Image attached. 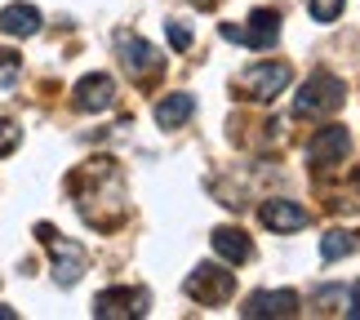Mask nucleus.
I'll list each match as a JSON object with an SVG mask.
<instances>
[{
	"instance_id": "11",
	"label": "nucleus",
	"mask_w": 360,
	"mask_h": 320,
	"mask_svg": "<svg viewBox=\"0 0 360 320\" xmlns=\"http://www.w3.org/2000/svg\"><path fill=\"white\" fill-rule=\"evenodd\" d=\"M298 302H302V298L294 294V289H258V294L245 298L240 316H245V320H262V316L289 320V316H298Z\"/></svg>"
},
{
	"instance_id": "4",
	"label": "nucleus",
	"mask_w": 360,
	"mask_h": 320,
	"mask_svg": "<svg viewBox=\"0 0 360 320\" xmlns=\"http://www.w3.org/2000/svg\"><path fill=\"white\" fill-rule=\"evenodd\" d=\"M36 236L49 245V254H53V281H58L63 289H72L80 276H85V262H89L85 245H76V241H67V236H58V231L49 227V222H40Z\"/></svg>"
},
{
	"instance_id": "7",
	"label": "nucleus",
	"mask_w": 360,
	"mask_h": 320,
	"mask_svg": "<svg viewBox=\"0 0 360 320\" xmlns=\"http://www.w3.org/2000/svg\"><path fill=\"white\" fill-rule=\"evenodd\" d=\"M116 53H120L124 72H129V76H138V80L156 76L160 67H165V53H160L156 45H147L143 36H134V32H116Z\"/></svg>"
},
{
	"instance_id": "1",
	"label": "nucleus",
	"mask_w": 360,
	"mask_h": 320,
	"mask_svg": "<svg viewBox=\"0 0 360 320\" xmlns=\"http://www.w3.org/2000/svg\"><path fill=\"white\" fill-rule=\"evenodd\" d=\"M67 187H72V196H76L80 218H85L94 231H116L124 222V214H129V187H124V174H120V165L107 160V156L80 165V169L67 178Z\"/></svg>"
},
{
	"instance_id": "22",
	"label": "nucleus",
	"mask_w": 360,
	"mask_h": 320,
	"mask_svg": "<svg viewBox=\"0 0 360 320\" xmlns=\"http://www.w3.org/2000/svg\"><path fill=\"white\" fill-rule=\"evenodd\" d=\"M347 316L360 320V285H352V294H347Z\"/></svg>"
},
{
	"instance_id": "8",
	"label": "nucleus",
	"mask_w": 360,
	"mask_h": 320,
	"mask_svg": "<svg viewBox=\"0 0 360 320\" xmlns=\"http://www.w3.org/2000/svg\"><path fill=\"white\" fill-rule=\"evenodd\" d=\"M147 307H151V294H147V289H129V285H120V289H103V294L94 298V316H98V320L147 316Z\"/></svg>"
},
{
	"instance_id": "6",
	"label": "nucleus",
	"mask_w": 360,
	"mask_h": 320,
	"mask_svg": "<svg viewBox=\"0 0 360 320\" xmlns=\"http://www.w3.org/2000/svg\"><path fill=\"white\" fill-rule=\"evenodd\" d=\"M223 40H236V45H249V49H271L281 40V13L276 9H254L249 13V27H231L223 23Z\"/></svg>"
},
{
	"instance_id": "23",
	"label": "nucleus",
	"mask_w": 360,
	"mask_h": 320,
	"mask_svg": "<svg viewBox=\"0 0 360 320\" xmlns=\"http://www.w3.org/2000/svg\"><path fill=\"white\" fill-rule=\"evenodd\" d=\"M191 5H196V9H218L223 0H191Z\"/></svg>"
},
{
	"instance_id": "16",
	"label": "nucleus",
	"mask_w": 360,
	"mask_h": 320,
	"mask_svg": "<svg viewBox=\"0 0 360 320\" xmlns=\"http://www.w3.org/2000/svg\"><path fill=\"white\" fill-rule=\"evenodd\" d=\"M356 249H360V231H342V227H334V231L321 236V258H325V262H338V258L356 254Z\"/></svg>"
},
{
	"instance_id": "5",
	"label": "nucleus",
	"mask_w": 360,
	"mask_h": 320,
	"mask_svg": "<svg viewBox=\"0 0 360 320\" xmlns=\"http://www.w3.org/2000/svg\"><path fill=\"white\" fill-rule=\"evenodd\" d=\"M289 80H294V72H289L285 63H254V67L240 72L236 89H240V98H249V103H271L276 94L289 89Z\"/></svg>"
},
{
	"instance_id": "24",
	"label": "nucleus",
	"mask_w": 360,
	"mask_h": 320,
	"mask_svg": "<svg viewBox=\"0 0 360 320\" xmlns=\"http://www.w3.org/2000/svg\"><path fill=\"white\" fill-rule=\"evenodd\" d=\"M0 320H13V307H0Z\"/></svg>"
},
{
	"instance_id": "13",
	"label": "nucleus",
	"mask_w": 360,
	"mask_h": 320,
	"mask_svg": "<svg viewBox=\"0 0 360 320\" xmlns=\"http://www.w3.org/2000/svg\"><path fill=\"white\" fill-rule=\"evenodd\" d=\"M210 241H214V254L223 258V262H231V267H236V262H249V258H254V241H249L240 227H218Z\"/></svg>"
},
{
	"instance_id": "21",
	"label": "nucleus",
	"mask_w": 360,
	"mask_h": 320,
	"mask_svg": "<svg viewBox=\"0 0 360 320\" xmlns=\"http://www.w3.org/2000/svg\"><path fill=\"white\" fill-rule=\"evenodd\" d=\"M165 32H169V45H174L178 53H183V49H191V32H187L183 23H165Z\"/></svg>"
},
{
	"instance_id": "9",
	"label": "nucleus",
	"mask_w": 360,
	"mask_h": 320,
	"mask_svg": "<svg viewBox=\"0 0 360 320\" xmlns=\"http://www.w3.org/2000/svg\"><path fill=\"white\" fill-rule=\"evenodd\" d=\"M347 151H352V134L342 124H325V129H316L307 138V165L311 169H334V165H342Z\"/></svg>"
},
{
	"instance_id": "2",
	"label": "nucleus",
	"mask_w": 360,
	"mask_h": 320,
	"mask_svg": "<svg viewBox=\"0 0 360 320\" xmlns=\"http://www.w3.org/2000/svg\"><path fill=\"white\" fill-rule=\"evenodd\" d=\"M342 98H347V89H342V80L334 72H311L302 80V89L294 94V116L298 120H325L342 107Z\"/></svg>"
},
{
	"instance_id": "17",
	"label": "nucleus",
	"mask_w": 360,
	"mask_h": 320,
	"mask_svg": "<svg viewBox=\"0 0 360 320\" xmlns=\"http://www.w3.org/2000/svg\"><path fill=\"white\" fill-rule=\"evenodd\" d=\"M342 5H347V0H307V9H311L316 23H334L342 13Z\"/></svg>"
},
{
	"instance_id": "10",
	"label": "nucleus",
	"mask_w": 360,
	"mask_h": 320,
	"mask_svg": "<svg viewBox=\"0 0 360 320\" xmlns=\"http://www.w3.org/2000/svg\"><path fill=\"white\" fill-rule=\"evenodd\" d=\"M116 80L112 76H103V72H94V76H85L76 85V94H72V107L76 111H85V116H103V111H112L116 107Z\"/></svg>"
},
{
	"instance_id": "12",
	"label": "nucleus",
	"mask_w": 360,
	"mask_h": 320,
	"mask_svg": "<svg viewBox=\"0 0 360 320\" xmlns=\"http://www.w3.org/2000/svg\"><path fill=\"white\" fill-rule=\"evenodd\" d=\"M258 218H262V227H271V231H281V236H289V231H302V227L311 222V214L302 210V205L285 200V196L267 200V205L258 210Z\"/></svg>"
},
{
	"instance_id": "20",
	"label": "nucleus",
	"mask_w": 360,
	"mask_h": 320,
	"mask_svg": "<svg viewBox=\"0 0 360 320\" xmlns=\"http://www.w3.org/2000/svg\"><path fill=\"white\" fill-rule=\"evenodd\" d=\"M18 143H22V129H18L13 120H0V156H9Z\"/></svg>"
},
{
	"instance_id": "14",
	"label": "nucleus",
	"mask_w": 360,
	"mask_h": 320,
	"mask_svg": "<svg viewBox=\"0 0 360 320\" xmlns=\"http://www.w3.org/2000/svg\"><path fill=\"white\" fill-rule=\"evenodd\" d=\"M191 116H196V98H191V94H165L156 103V124L160 129H183Z\"/></svg>"
},
{
	"instance_id": "15",
	"label": "nucleus",
	"mask_w": 360,
	"mask_h": 320,
	"mask_svg": "<svg viewBox=\"0 0 360 320\" xmlns=\"http://www.w3.org/2000/svg\"><path fill=\"white\" fill-rule=\"evenodd\" d=\"M0 32L18 36V40L36 36L40 32V9L36 5H5V9H0Z\"/></svg>"
},
{
	"instance_id": "18",
	"label": "nucleus",
	"mask_w": 360,
	"mask_h": 320,
	"mask_svg": "<svg viewBox=\"0 0 360 320\" xmlns=\"http://www.w3.org/2000/svg\"><path fill=\"white\" fill-rule=\"evenodd\" d=\"M18 72H22V63H18V53H9V49H0V89H5V85H13V80H18Z\"/></svg>"
},
{
	"instance_id": "19",
	"label": "nucleus",
	"mask_w": 360,
	"mask_h": 320,
	"mask_svg": "<svg viewBox=\"0 0 360 320\" xmlns=\"http://www.w3.org/2000/svg\"><path fill=\"white\" fill-rule=\"evenodd\" d=\"M311 302H316L321 312H338L334 302H342V285H325V289H316V294H311Z\"/></svg>"
},
{
	"instance_id": "3",
	"label": "nucleus",
	"mask_w": 360,
	"mask_h": 320,
	"mask_svg": "<svg viewBox=\"0 0 360 320\" xmlns=\"http://www.w3.org/2000/svg\"><path fill=\"white\" fill-rule=\"evenodd\" d=\"M183 294L191 302H200V307H223V302L236 294V271L218 267V262H200L183 281Z\"/></svg>"
}]
</instances>
